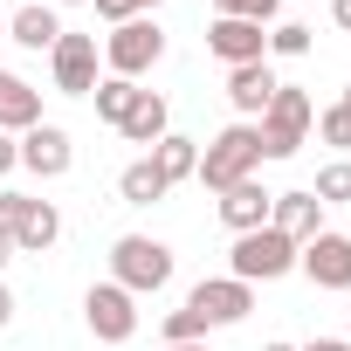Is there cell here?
<instances>
[{"label":"cell","instance_id":"cell-1","mask_svg":"<svg viewBox=\"0 0 351 351\" xmlns=\"http://www.w3.org/2000/svg\"><path fill=\"white\" fill-rule=\"evenodd\" d=\"M310 124H317V104H310V90H296V83H276L269 110L255 117L262 158H296V152H303V138H310Z\"/></svg>","mask_w":351,"mask_h":351},{"label":"cell","instance_id":"cell-2","mask_svg":"<svg viewBox=\"0 0 351 351\" xmlns=\"http://www.w3.org/2000/svg\"><path fill=\"white\" fill-rule=\"evenodd\" d=\"M255 165H262V138H255V124H228L207 152H200V172L193 180L207 186V193H228V186H241V180H255Z\"/></svg>","mask_w":351,"mask_h":351},{"label":"cell","instance_id":"cell-3","mask_svg":"<svg viewBox=\"0 0 351 351\" xmlns=\"http://www.w3.org/2000/svg\"><path fill=\"white\" fill-rule=\"evenodd\" d=\"M110 282L131 289V296H158L172 282V248L152 241V234H117L110 241Z\"/></svg>","mask_w":351,"mask_h":351},{"label":"cell","instance_id":"cell-4","mask_svg":"<svg viewBox=\"0 0 351 351\" xmlns=\"http://www.w3.org/2000/svg\"><path fill=\"white\" fill-rule=\"evenodd\" d=\"M296 269V241L282 234V228H255V234H234V248H228V276L234 282H276V276H289Z\"/></svg>","mask_w":351,"mask_h":351},{"label":"cell","instance_id":"cell-5","mask_svg":"<svg viewBox=\"0 0 351 351\" xmlns=\"http://www.w3.org/2000/svg\"><path fill=\"white\" fill-rule=\"evenodd\" d=\"M0 228H8L14 255H49V248L62 241L56 200H35V193H0Z\"/></svg>","mask_w":351,"mask_h":351},{"label":"cell","instance_id":"cell-6","mask_svg":"<svg viewBox=\"0 0 351 351\" xmlns=\"http://www.w3.org/2000/svg\"><path fill=\"white\" fill-rule=\"evenodd\" d=\"M158 56H165V28H158L152 14H138V21H124V28H110V35H104V76L138 83Z\"/></svg>","mask_w":351,"mask_h":351},{"label":"cell","instance_id":"cell-7","mask_svg":"<svg viewBox=\"0 0 351 351\" xmlns=\"http://www.w3.org/2000/svg\"><path fill=\"white\" fill-rule=\"evenodd\" d=\"M83 324H90L97 344H131V337H138V296L117 289V282H90V296H83Z\"/></svg>","mask_w":351,"mask_h":351},{"label":"cell","instance_id":"cell-8","mask_svg":"<svg viewBox=\"0 0 351 351\" xmlns=\"http://www.w3.org/2000/svg\"><path fill=\"white\" fill-rule=\"evenodd\" d=\"M296 269H303L317 289H351V234H337V228L310 234V241L296 248Z\"/></svg>","mask_w":351,"mask_h":351},{"label":"cell","instance_id":"cell-9","mask_svg":"<svg viewBox=\"0 0 351 351\" xmlns=\"http://www.w3.org/2000/svg\"><path fill=\"white\" fill-rule=\"evenodd\" d=\"M49 69H56V90L62 97H90L97 90V35H69L49 49Z\"/></svg>","mask_w":351,"mask_h":351},{"label":"cell","instance_id":"cell-10","mask_svg":"<svg viewBox=\"0 0 351 351\" xmlns=\"http://www.w3.org/2000/svg\"><path fill=\"white\" fill-rule=\"evenodd\" d=\"M14 145H21V165L35 172V180H62V172L76 165V145H69V131H62V124H49V117H42L35 131H21Z\"/></svg>","mask_w":351,"mask_h":351},{"label":"cell","instance_id":"cell-11","mask_svg":"<svg viewBox=\"0 0 351 351\" xmlns=\"http://www.w3.org/2000/svg\"><path fill=\"white\" fill-rule=\"evenodd\" d=\"M207 49H214L228 69H241V62H269V28H262V21L214 14V28H207Z\"/></svg>","mask_w":351,"mask_h":351},{"label":"cell","instance_id":"cell-12","mask_svg":"<svg viewBox=\"0 0 351 351\" xmlns=\"http://www.w3.org/2000/svg\"><path fill=\"white\" fill-rule=\"evenodd\" d=\"M186 303H193V310L207 317V330H214V324H241V317L255 310V289L234 282V276H207V282H193Z\"/></svg>","mask_w":351,"mask_h":351},{"label":"cell","instance_id":"cell-13","mask_svg":"<svg viewBox=\"0 0 351 351\" xmlns=\"http://www.w3.org/2000/svg\"><path fill=\"white\" fill-rule=\"evenodd\" d=\"M8 42H21L28 56H49V49L62 42V14L49 8V0H28V8L8 14Z\"/></svg>","mask_w":351,"mask_h":351},{"label":"cell","instance_id":"cell-14","mask_svg":"<svg viewBox=\"0 0 351 351\" xmlns=\"http://www.w3.org/2000/svg\"><path fill=\"white\" fill-rule=\"evenodd\" d=\"M269 97H276V69H269V62H241V69H228V104H234L241 124H255V117L269 110Z\"/></svg>","mask_w":351,"mask_h":351},{"label":"cell","instance_id":"cell-15","mask_svg":"<svg viewBox=\"0 0 351 351\" xmlns=\"http://www.w3.org/2000/svg\"><path fill=\"white\" fill-rule=\"evenodd\" d=\"M269 207H276V193H262V180H241V186L221 193V228L228 234H255V228H269Z\"/></svg>","mask_w":351,"mask_h":351},{"label":"cell","instance_id":"cell-16","mask_svg":"<svg viewBox=\"0 0 351 351\" xmlns=\"http://www.w3.org/2000/svg\"><path fill=\"white\" fill-rule=\"evenodd\" d=\"M269 228H282V234L303 248L310 234H324V200H317L310 186H296V193H276V207H269Z\"/></svg>","mask_w":351,"mask_h":351},{"label":"cell","instance_id":"cell-17","mask_svg":"<svg viewBox=\"0 0 351 351\" xmlns=\"http://www.w3.org/2000/svg\"><path fill=\"white\" fill-rule=\"evenodd\" d=\"M35 124H42V90H35L28 76H14V69H0V131L21 138V131H35Z\"/></svg>","mask_w":351,"mask_h":351},{"label":"cell","instance_id":"cell-18","mask_svg":"<svg viewBox=\"0 0 351 351\" xmlns=\"http://www.w3.org/2000/svg\"><path fill=\"white\" fill-rule=\"evenodd\" d=\"M117 131H124L131 145H158V138L172 131V110H165V97H158V90H138V104H131V117H124Z\"/></svg>","mask_w":351,"mask_h":351},{"label":"cell","instance_id":"cell-19","mask_svg":"<svg viewBox=\"0 0 351 351\" xmlns=\"http://www.w3.org/2000/svg\"><path fill=\"white\" fill-rule=\"evenodd\" d=\"M152 165H158V180H165V186H180V180H193V172H200V145L180 138V131H165V138L152 145Z\"/></svg>","mask_w":351,"mask_h":351},{"label":"cell","instance_id":"cell-20","mask_svg":"<svg viewBox=\"0 0 351 351\" xmlns=\"http://www.w3.org/2000/svg\"><path fill=\"white\" fill-rule=\"evenodd\" d=\"M165 193H172V186L158 180V165H152V158H131V165L117 172V200H124V207H158Z\"/></svg>","mask_w":351,"mask_h":351},{"label":"cell","instance_id":"cell-21","mask_svg":"<svg viewBox=\"0 0 351 351\" xmlns=\"http://www.w3.org/2000/svg\"><path fill=\"white\" fill-rule=\"evenodd\" d=\"M90 97H97V117H104V124H124L131 104H138V83H124V76H97Z\"/></svg>","mask_w":351,"mask_h":351},{"label":"cell","instance_id":"cell-22","mask_svg":"<svg viewBox=\"0 0 351 351\" xmlns=\"http://www.w3.org/2000/svg\"><path fill=\"white\" fill-rule=\"evenodd\" d=\"M310 193H317L324 207H344V200H351V158H330V165L317 172V186H310Z\"/></svg>","mask_w":351,"mask_h":351},{"label":"cell","instance_id":"cell-23","mask_svg":"<svg viewBox=\"0 0 351 351\" xmlns=\"http://www.w3.org/2000/svg\"><path fill=\"white\" fill-rule=\"evenodd\" d=\"M165 344H207V317L186 303V310H172L165 317Z\"/></svg>","mask_w":351,"mask_h":351},{"label":"cell","instance_id":"cell-24","mask_svg":"<svg viewBox=\"0 0 351 351\" xmlns=\"http://www.w3.org/2000/svg\"><path fill=\"white\" fill-rule=\"evenodd\" d=\"M269 56H310V28L303 21H276L269 28Z\"/></svg>","mask_w":351,"mask_h":351},{"label":"cell","instance_id":"cell-25","mask_svg":"<svg viewBox=\"0 0 351 351\" xmlns=\"http://www.w3.org/2000/svg\"><path fill=\"white\" fill-rule=\"evenodd\" d=\"M317 138H324L330 152H351V110H344V104H330V110L317 117Z\"/></svg>","mask_w":351,"mask_h":351},{"label":"cell","instance_id":"cell-26","mask_svg":"<svg viewBox=\"0 0 351 351\" xmlns=\"http://www.w3.org/2000/svg\"><path fill=\"white\" fill-rule=\"evenodd\" d=\"M276 8H282V0H214V14H234V21H276Z\"/></svg>","mask_w":351,"mask_h":351},{"label":"cell","instance_id":"cell-27","mask_svg":"<svg viewBox=\"0 0 351 351\" xmlns=\"http://www.w3.org/2000/svg\"><path fill=\"white\" fill-rule=\"evenodd\" d=\"M90 8H97L110 28H124V21H138V14H145V0H90Z\"/></svg>","mask_w":351,"mask_h":351},{"label":"cell","instance_id":"cell-28","mask_svg":"<svg viewBox=\"0 0 351 351\" xmlns=\"http://www.w3.org/2000/svg\"><path fill=\"white\" fill-rule=\"evenodd\" d=\"M14 165H21V145H14L8 131H0V180H8V172H14Z\"/></svg>","mask_w":351,"mask_h":351},{"label":"cell","instance_id":"cell-29","mask_svg":"<svg viewBox=\"0 0 351 351\" xmlns=\"http://www.w3.org/2000/svg\"><path fill=\"white\" fill-rule=\"evenodd\" d=\"M8 324H14V289L0 282V330H8Z\"/></svg>","mask_w":351,"mask_h":351},{"label":"cell","instance_id":"cell-30","mask_svg":"<svg viewBox=\"0 0 351 351\" xmlns=\"http://www.w3.org/2000/svg\"><path fill=\"white\" fill-rule=\"evenodd\" d=\"M330 21H337V28L351 35V0H330Z\"/></svg>","mask_w":351,"mask_h":351},{"label":"cell","instance_id":"cell-31","mask_svg":"<svg viewBox=\"0 0 351 351\" xmlns=\"http://www.w3.org/2000/svg\"><path fill=\"white\" fill-rule=\"evenodd\" d=\"M303 351H351V344H344V337H310Z\"/></svg>","mask_w":351,"mask_h":351},{"label":"cell","instance_id":"cell-32","mask_svg":"<svg viewBox=\"0 0 351 351\" xmlns=\"http://www.w3.org/2000/svg\"><path fill=\"white\" fill-rule=\"evenodd\" d=\"M14 262V241H8V228H0V269H8Z\"/></svg>","mask_w":351,"mask_h":351},{"label":"cell","instance_id":"cell-33","mask_svg":"<svg viewBox=\"0 0 351 351\" xmlns=\"http://www.w3.org/2000/svg\"><path fill=\"white\" fill-rule=\"evenodd\" d=\"M165 351H207V344H165Z\"/></svg>","mask_w":351,"mask_h":351},{"label":"cell","instance_id":"cell-34","mask_svg":"<svg viewBox=\"0 0 351 351\" xmlns=\"http://www.w3.org/2000/svg\"><path fill=\"white\" fill-rule=\"evenodd\" d=\"M49 8H83V0H49Z\"/></svg>","mask_w":351,"mask_h":351},{"label":"cell","instance_id":"cell-35","mask_svg":"<svg viewBox=\"0 0 351 351\" xmlns=\"http://www.w3.org/2000/svg\"><path fill=\"white\" fill-rule=\"evenodd\" d=\"M262 351H296V344H262Z\"/></svg>","mask_w":351,"mask_h":351},{"label":"cell","instance_id":"cell-36","mask_svg":"<svg viewBox=\"0 0 351 351\" xmlns=\"http://www.w3.org/2000/svg\"><path fill=\"white\" fill-rule=\"evenodd\" d=\"M337 104H344V110H351V83H344V97H337Z\"/></svg>","mask_w":351,"mask_h":351},{"label":"cell","instance_id":"cell-37","mask_svg":"<svg viewBox=\"0 0 351 351\" xmlns=\"http://www.w3.org/2000/svg\"><path fill=\"white\" fill-rule=\"evenodd\" d=\"M0 28H8V0H0Z\"/></svg>","mask_w":351,"mask_h":351},{"label":"cell","instance_id":"cell-38","mask_svg":"<svg viewBox=\"0 0 351 351\" xmlns=\"http://www.w3.org/2000/svg\"><path fill=\"white\" fill-rule=\"evenodd\" d=\"M145 8H158V0H145Z\"/></svg>","mask_w":351,"mask_h":351},{"label":"cell","instance_id":"cell-39","mask_svg":"<svg viewBox=\"0 0 351 351\" xmlns=\"http://www.w3.org/2000/svg\"><path fill=\"white\" fill-rule=\"evenodd\" d=\"M344 344H351V337H344Z\"/></svg>","mask_w":351,"mask_h":351}]
</instances>
